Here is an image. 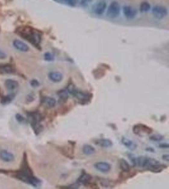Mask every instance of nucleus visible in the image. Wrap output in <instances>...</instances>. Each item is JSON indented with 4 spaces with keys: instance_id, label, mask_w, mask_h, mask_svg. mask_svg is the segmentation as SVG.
Here are the masks:
<instances>
[{
    "instance_id": "nucleus-1",
    "label": "nucleus",
    "mask_w": 169,
    "mask_h": 189,
    "mask_svg": "<svg viewBox=\"0 0 169 189\" xmlns=\"http://www.w3.org/2000/svg\"><path fill=\"white\" fill-rule=\"evenodd\" d=\"M9 175H11L12 177L26 183V184L32 185L34 187H38L41 184V181L39 178L36 177L34 175H29L23 174L18 172V170H16V171L10 170Z\"/></svg>"
},
{
    "instance_id": "nucleus-2",
    "label": "nucleus",
    "mask_w": 169,
    "mask_h": 189,
    "mask_svg": "<svg viewBox=\"0 0 169 189\" xmlns=\"http://www.w3.org/2000/svg\"><path fill=\"white\" fill-rule=\"evenodd\" d=\"M17 33L23 39L27 40L30 43L33 44L34 46H39L40 42V37L36 32L29 29L27 27L20 28L17 30Z\"/></svg>"
},
{
    "instance_id": "nucleus-3",
    "label": "nucleus",
    "mask_w": 169,
    "mask_h": 189,
    "mask_svg": "<svg viewBox=\"0 0 169 189\" xmlns=\"http://www.w3.org/2000/svg\"><path fill=\"white\" fill-rule=\"evenodd\" d=\"M160 163L158 160H156L151 158H148L146 156H139L136 158L135 160V166H138L139 167L146 168V170L153 165Z\"/></svg>"
},
{
    "instance_id": "nucleus-4",
    "label": "nucleus",
    "mask_w": 169,
    "mask_h": 189,
    "mask_svg": "<svg viewBox=\"0 0 169 189\" xmlns=\"http://www.w3.org/2000/svg\"><path fill=\"white\" fill-rule=\"evenodd\" d=\"M72 95L76 98L82 104H85L88 103L92 98V94L88 92H84L82 91L77 90V89L72 93Z\"/></svg>"
},
{
    "instance_id": "nucleus-5",
    "label": "nucleus",
    "mask_w": 169,
    "mask_h": 189,
    "mask_svg": "<svg viewBox=\"0 0 169 189\" xmlns=\"http://www.w3.org/2000/svg\"><path fill=\"white\" fill-rule=\"evenodd\" d=\"M27 116L28 118V121L30 125L34 124L41 123L44 119V117L39 111H33L27 112Z\"/></svg>"
},
{
    "instance_id": "nucleus-6",
    "label": "nucleus",
    "mask_w": 169,
    "mask_h": 189,
    "mask_svg": "<svg viewBox=\"0 0 169 189\" xmlns=\"http://www.w3.org/2000/svg\"><path fill=\"white\" fill-rule=\"evenodd\" d=\"M120 13V4L117 2H111L108 8V15L112 18H115L118 17Z\"/></svg>"
},
{
    "instance_id": "nucleus-7",
    "label": "nucleus",
    "mask_w": 169,
    "mask_h": 189,
    "mask_svg": "<svg viewBox=\"0 0 169 189\" xmlns=\"http://www.w3.org/2000/svg\"><path fill=\"white\" fill-rule=\"evenodd\" d=\"M133 133H134L136 135H141V134L142 133L151 134L152 133L153 129L146 125L142 124H138L133 126Z\"/></svg>"
},
{
    "instance_id": "nucleus-8",
    "label": "nucleus",
    "mask_w": 169,
    "mask_h": 189,
    "mask_svg": "<svg viewBox=\"0 0 169 189\" xmlns=\"http://www.w3.org/2000/svg\"><path fill=\"white\" fill-rule=\"evenodd\" d=\"M152 13L156 18L160 20V19L164 18L167 15L168 10L165 6L161 5H156L153 7Z\"/></svg>"
},
{
    "instance_id": "nucleus-9",
    "label": "nucleus",
    "mask_w": 169,
    "mask_h": 189,
    "mask_svg": "<svg viewBox=\"0 0 169 189\" xmlns=\"http://www.w3.org/2000/svg\"><path fill=\"white\" fill-rule=\"evenodd\" d=\"M123 12L125 16L129 20L134 18L137 14V10L131 6H125L123 8Z\"/></svg>"
},
{
    "instance_id": "nucleus-10",
    "label": "nucleus",
    "mask_w": 169,
    "mask_h": 189,
    "mask_svg": "<svg viewBox=\"0 0 169 189\" xmlns=\"http://www.w3.org/2000/svg\"><path fill=\"white\" fill-rule=\"evenodd\" d=\"M92 180V176L88 173H87L85 171H83L82 174L79 176V178L77 179V182L79 185H87L91 182Z\"/></svg>"
},
{
    "instance_id": "nucleus-11",
    "label": "nucleus",
    "mask_w": 169,
    "mask_h": 189,
    "mask_svg": "<svg viewBox=\"0 0 169 189\" xmlns=\"http://www.w3.org/2000/svg\"><path fill=\"white\" fill-rule=\"evenodd\" d=\"M15 68L10 64H0V74H11L15 73Z\"/></svg>"
},
{
    "instance_id": "nucleus-12",
    "label": "nucleus",
    "mask_w": 169,
    "mask_h": 189,
    "mask_svg": "<svg viewBox=\"0 0 169 189\" xmlns=\"http://www.w3.org/2000/svg\"><path fill=\"white\" fill-rule=\"evenodd\" d=\"M95 168L102 173H107L110 171L111 166L110 164L106 162H98L94 165Z\"/></svg>"
},
{
    "instance_id": "nucleus-13",
    "label": "nucleus",
    "mask_w": 169,
    "mask_h": 189,
    "mask_svg": "<svg viewBox=\"0 0 169 189\" xmlns=\"http://www.w3.org/2000/svg\"><path fill=\"white\" fill-rule=\"evenodd\" d=\"M0 159L5 162L10 163L15 160V156L11 152L4 149L0 151Z\"/></svg>"
},
{
    "instance_id": "nucleus-14",
    "label": "nucleus",
    "mask_w": 169,
    "mask_h": 189,
    "mask_svg": "<svg viewBox=\"0 0 169 189\" xmlns=\"http://www.w3.org/2000/svg\"><path fill=\"white\" fill-rule=\"evenodd\" d=\"M13 46L16 49L20 52H26L29 50V47L26 43L18 39H15L13 41Z\"/></svg>"
},
{
    "instance_id": "nucleus-15",
    "label": "nucleus",
    "mask_w": 169,
    "mask_h": 189,
    "mask_svg": "<svg viewBox=\"0 0 169 189\" xmlns=\"http://www.w3.org/2000/svg\"><path fill=\"white\" fill-rule=\"evenodd\" d=\"M41 104L45 105L48 109L53 108L56 104V100L50 97H42L41 99Z\"/></svg>"
},
{
    "instance_id": "nucleus-16",
    "label": "nucleus",
    "mask_w": 169,
    "mask_h": 189,
    "mask_svg": "<svg viewBox=\"0 0 169 189\" xmlns=\"http://www.w3.org/2000/svg\"><path fill=\"white\" fill-rule=\"evenodd\" d=\"M5 85L8 90L13 92L16 90L18 88V86H19V83H18V82L16 80L8 79L5 81Z\"/></svg>"
},
{
    "instance_id": "nucleus-17",
    "label": "nucleus",
    "mask_w": 169,
    "mask_h": 189,
    "mask_svg": "<svg viewBox=\"0 0 169 189\" xmlns=\"http://www.w3.org/2000/svg\"><path fill=\"white\" fill-rule=\"evenodd\" d=\"M106 8V3L105 1H100L97 3L94 8V12L96 15H102Z\"/></svg>"
},
{
    "instance_id": "nucleus-18",
    "label": "nucleus",
    "mask_w": 169,
    "mask_h": 189,
    "mask_svg": "<svg viewBox=\"0 0 169 189\" xmlns=\"http://www.w3.org/2000/svg\"><path fill=\"white\" fill-rule=\"evenodd\" d=\"M48 78L54 83H59L63 79V74L58 71H51L48 73Z\"/></svg>"
},
{
    "instance_id": "nucleus-19",
    "label": "nucleus",
    "mask_w": 169,
    "mask_h": 189,
    "mask_svg": "<svg viewBox=\"0 0 169 189\" xmlns=\"http://www.w3.org/2000/svg\"><path fill=\"white\" fill-rule=\"evenodd\" d=\"M121 142L124 146L129 150H135L137 148V144L133 141L129 140L125 137H123L121 140Z\"/></svg>"
},
{
    "instance_id": "nucleus-20",
    "label": "nucleus",
    "mask_w": 169,
    "mask_h": 189,
    "mask_svg": "<svg viewBox=\"0 0 169 189\" xmlns=\"http://www.w3.org/2000/svg\"><path fill=\"white\" fill-rule=\"evenodd\" d=\"M95 144L102 148H110L113 145V142L110 140L105 138L98 139L95 141Z\"/></svg>"
},
{
    "instance_id": "nucleus-21",
    "label": "nucleus",
    "mask_w": 169,
    "mask_h": 189,
    "mask_svg": "<svg viewBox=\"0 0 169 189\" xmlns=\"http://www.w3.org/2000/svg\"><path fill=\"white\" fill-rule=\"evenodd\" d=\"M15 97V94L14 93H11L5 96L3 95L1 98H0V103H1L3 105H8L13 101Z\"/></svg>"
},
{
    "instance_id": "nucleus-22",
    "label": "nucleus",
    "mask_w": 169,
    "mask_h": 189,
    "mask_svg": "<svg viewBox=\"0 0 169 189\" xmlns=\"http://www.w3.org/2000/svg\"><path fill=\"white\" fill-rule=\"evenodd\" d=\"M167 168V166L164 165V164H161L160 163L155 164L152 166H150L147 170L149 171H151L152 172L154 173H159L163 171L165 168Z\"/></svg>"
},
{
    "instance_id": "nucleus-23",
    "label": "nucleus",
    "mask_w": 169,
    "mask_h": 189,
    "mask_svg": "<svg viewBox=\"0 0 169 189\" xmlns=\"http://www.w3.org/2000/svg\"><path fill=\"white\" fill-rule=\"evenodd\" d=\"M118 163H119V166L121 170L124 172H130V166L129 163L123 158H121L118 161Z\"/></svg>"
},
{
    "instance_id": "nucleus-24",
    "label": "nucleus",
    "mask_w": 169,
    "mask_h": 189,
    "mask_svg": "<svg viewBox=\"0 0 169 189\" xmlns=\"http://www.w3.org/2000/svg\"><path fill=\"white\" fill-rule=\"evenodd\" d=\"M95 148L93 146H92L91 145L89 144H85L84 146L83 147V152L84 154L86 155H92L94 153H95Z\"/></svg>"
},
{
    "instance_id": "nucleus-25",
    "label": "nucleus",
    "mask_w": 169,
    "mask_h": 189,
    "mask_svg": "<svg viewBox=\"0 0 169 189\" xmlns=\"http://www.w3.org/2000/svg\"><path fill=\"white\" fill-rule=\"evenodd\" d=\"M56 93H57L60 100L61 102H66L68 97H69V93H68L66 89L59 90Z\"/></svg>"
},
{
    "instance_id": "nucleus-26",
    "label": "nucleus",
    "mask_w": 169,
    "mask_h": 189,
    "mask_svg": "<svg viewBox=\"0 0 169 189\" xmlns=\"http://www.w3.org/2000/svg\"><path fill=\"white\" fill-rule=\"evenodd\" d=\"M31 125V127H32L35 134L37 135V136L39 135L41 133V132L42 131V130H43L42 125L40 123L34 124H32V125Z\"/></svg>"
},
{
    "instance_id": "nucleus-27",
    "label": "nucleus",
    "mask_w": 169,
    "mask_h": 189,
    "mask_svg": "<svg viewBox=\"0 0 169 189\" xmlns=\"http://www.w3.org/2000/svg\"><path fill=\"white\" fill-rule=\"evenodd\" d=\"M150 8H151V5H150L149 3L142 2L140 5L139 10L142 13H145L148 11L150 10Z\"/></svg>"
},
{
    "instance_id": "nucleus-28",
    "label": "nucleus",
    "mask_w": 169,
    "mask_h": 189,
    "mask_svg": "<svg viewBox=\"0 0 169 189\" xmlns=\"http://www.w3.org/2000/svg\"><path fill=\"white\" fill-rule=\"evenodd\" d=\"M164 138L165 137L164 136H162L161 134H153V135L150 136L149 140L152 141H155V142H160V141H161L162 140H164Z\"/></svg>"
},
{
    "instance_id": "nucleus-29",
    "label": "nucleus",
    "mask_w": 169,
    "mask_h": 189,
    "mask_svg": "<svg viewBox=\"0 0 169 189\" xmlns=\"http://www.w3.org/2000/svg\"><path fill=\"white\" fill-rule=\"evenodd\" d=\"M15 118L18 122H19L20 124H26L27 122V120L23 116H22L20 113H17L15 115Z\"/></svg>"
},
{
    "instance_id": "nucleus-30",
    "label": "nucleus",
    "mask_w": 169,
    "mask_h": 189,
    "mask_svg": "<svg viewBox=\"0 0 169 189\" xmlns=\"http://www.w3.org/2000/svg\"><path fill=\"white\" fill-rule=\"evenodd\" d=\"M44 59L46 61H53L55 59V56L51 52H46L44 54Z\"/></svg>"
},
{
    "instance_id": "nucleus-31",
    "label": "nucleus",
    "mask_w": 169,
    "mask_h": 189,
    "mask_svg": "<svg viewBox=\"0 0 169 189\" xmlns=\"http://www.w3.org/2000/svg\"><path fill=\"white\" fill-rule=\"evenodd\" d=\"M34 100H35V94L33 93H30L27 95L26 100H27V102H29V103L33 102V101H34Z\"/></svg>"
},
{
    "instance_id": "nucleus-32",
    "label": "nucleus",
    "mask_w": 169,
    "mask_h": 189,
    "mask_svg": "<svg viewBox=\"0 0 169 189\" xmlns=\"http://www.w3.org/2000/svg\"><path fill=\"white\" fill-rule=\"evenodd\" d=\"M30 85L31 86L33 87V88H37V87L39 86L40 83L37 80L33 79L30 81Z\"/></svg>"
},
{
    "instance_id": "nucleus-33",
    "label": "nucleus",
    "mask_w": 169,
    "mask_h": 189,
    "mask_svg": "<svg viewBox=\"0 0 169 189\" xmlns=\"http://www.w3.org/2000/svg\"><path fill=\"white\" fill-rule=\"evenodd\" d=\"M64 1L70 6H74L76 4L77 0H64Z\"/></svg>"
},
{
    "instance_id": "nucleus-34",
    "label": "nucleus",
    "mask_w": 169,
    "mask_h": 189,
    "mask_svg": "<svg viewBox=\"0 0 169 189\" xmlns=\"http://www.w3.org/2000/svg\"><path fill=\"white\" fill-rule=\"evenodd\" d=\"M158 147L161 149H167L169 147V145L167 143H161L158 145Z\"/></svg>"
},
{
    "instance_id": "nucleus-35",
    "label": "nucleus",
    "mask_w": 169,
    "mask_h": 189,
    "mask_svg": "<svg viewBox=\"0 0 169 189\" xmlns=\"http://www.w3.org/2000/svg\"><path fill=\"white\" fill-rule=\"evenodd\" d=\"M92 0H81V4L84 5V6H86L87 4H89L90 3L92 2Z\"/></svg>"
},
{
    "instance_id": "nucleus-36",
    "label": "nucleus",
    "mask_w": 169,
    "mask_h": 189,
    "mask_svg": "<svg viewBox=\"0 0 169 189\" xmlns=\"http://www.w3.org/2000/svg\"><path fill=\"white\" fill-rule=\"evenodd\" d=\"M7 54L2 51V50H0V59H5L7 58Z\"/></svg>"
},
{
    "instance_id": "nucleus-37",
    "label": "nucleus",
    "mask_w": 169,
    "mask_h": 189,
    "mask_svg": "<svg viewBox=\"0 0 169 189\" xmlns=\"http://www.w3.org/2000/svg\"><path fill=\"white\" fill-rule=\"evenodd\" d=\"M162 159L164 160V161H167V162H168L169 161V155L168 154H164L162 156Z\"/></svg>"
},
{
    "instance_id": "nucleus-38",
    "label": "nucleus",
    "mask_w": 169,
    "mask_h": 189,
    "mask_svg": "<svg viewBox=\"0 0 169 189\" xmlns=\"http://www.w3.org/2000/svg\"><path fill=\"white\" fill-rule=\"evenodd\" d=\"M146 151H150V152H155V149H153V148H146Z\"/></svg>"
},
{
    "instance_id": "nucleus-39",
    "label": "nucleus",
    "mask_w": 169,
    "mask_h": 189,
    "mask_svg": "<svg viewBox=\"0 0 169 189\" xmlns=\"http://www.w3.org/2000/svg\"><path fill=\"white\" fill-rule=\"evenodd\" d=\"M2 96H3V94H2V92H1V88H0V98H1Z\"/></svg>"
}]
</instances>
